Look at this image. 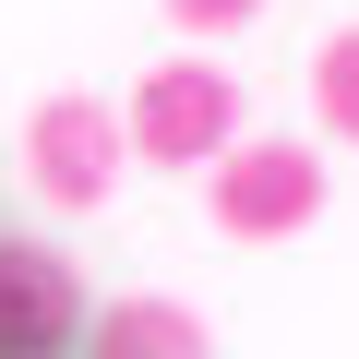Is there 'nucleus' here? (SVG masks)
<instances>
[{
	"label": "nucleus",
	"instance_id": "nucleus-1",
	"mask_svg": "<svg viewBox=\"0 0 359 359\" xmlns=\"http://www.w3.org/2000/svg\"><path fill=\"white\" fill-rule=\"evenodd\" d=\"M120 120H132V156H144V168H216V156L240 144V72H216V60H156Z\"/></svg>",
	"mask_w": 359,
	"mask_h": 359
},
{
	"label": "nucleus",
	"instance_id": "nucleus-2",
	"mask_svg": "<svg viewBox=\"0 0 359 359\" xmlns=\"http://www.w3.org/2000/svg\"><path fill=\"white\" fill-rule=\"evenodd\" d=\"M120 156H132V120L108 96H36L25 108V180H36V204L96 216L120 192Z\"/></svg>",
	"mask_w": 359,
	"mask_h": 359
},
{
	"label": "nucleus",
	"instance_id": "nucleus-3",
	"mask_svg": "<svg viewBox=\"0 0 359 359\" xmlns=\"http://www.w3.org/2000/svg\"><path fill=\"white\" fill-rule=\"evenodd\" d=\"M323 156L311 144H228L216 156V240H311Z\"/></svg>",
	"mask_w": 359,
	"mask_h": 359
},
{
	"label": "nucleus",
	"instance_id": "nucleus-4",
	"mask_svg": "<svg viewBox=\"0 0 359 359\" xmlns=\"http://www.w3.org/2000/svg\"><path fill=\"white\" fill-rule=\"evenodd\" d=\"M84 276L48 252V240H0V359H60L84 347Z\"/></svg>",
	"mask_w": 359,
	"mask_h": 359
},
{
	"label": "nucleus",
	"instance_id": "nucleus-5",
	"mask_svg": "<svg viewBox=\"0 0 359 359\" xmlns=\"http://www.w3.org/2000/svg\"><path fill=\"white\" fill-rule=\"evenodd\" d=\"M84 359H204V323L192 299H168V287H132L84 323Z\"/></svg>",
	"mask_w": 359,
	"mask_h": 359
},
{
	"label": "nucleus",
	"instance_id": "nucleus-6",
	"mask_svg": "<svg viewBox=\"0 0 359 359\" xmlns=\"http://www.w3.org/2000/svg\"><path fill=\"white\" fill-rule=\"evenodd\" d=\"M311 108H323V132H335V144H359V25H335V36H323V60H311Z\"/></svg>",
	"mask_w": 359,
	"mask_h": 359
},
{
	"label": "nucleus",
	"instance_id": "nucleus-7",
	"mask_svg": "<svg viewBox=\"0 0 359 359\" xmlns=\"http://www.w3.org/2000/svg\"><path fill=\"white\" fill-rule=\"evenodd\" d=\"M156 13H168L180 36H240V25L264 13V0H156Z\"/></svg>",
	"mask_w": 359,
	"mask_h": 359
}]
</instances>
